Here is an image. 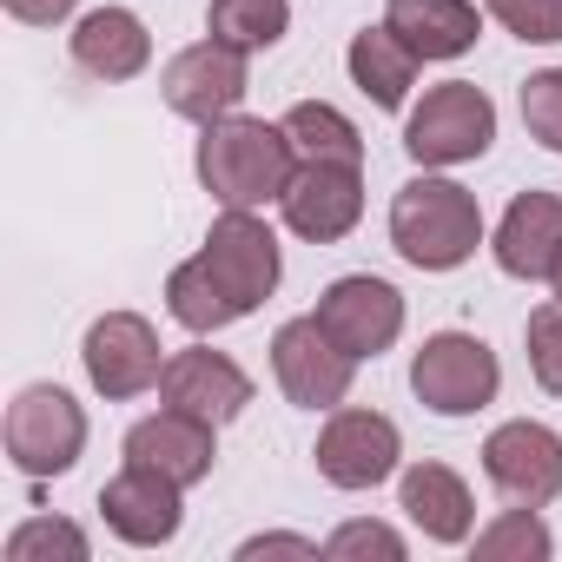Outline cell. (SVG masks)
Here are the masks:
<instances>
[{
    "instance_id": "obj_1",
    "label": "cell",
    "mask_w": 562,
    "mask_h": 562,
    "mask_svg": "<svg viewBox=\"0 0 562 562\" xmlns=\"http://www.w3.org/2000/svg\"><path fill=\"white\" fill-rule=\"evenodd\" d=\"M299 172V153H292V133L285 120H245V113H225L199 133V186L225 205V212H258L271 199H285Z\"/></svg>"
},
{
    "instance_id": "obj_2",
    "label": "cell",
    "mask_w": 562,
    "mask_h": 562,
    "mask_svg": "<svg viewBox=\"0 0 562 562\" xmlns=\"http://www.w3.org/2000/svg\"><path fill=\"white\" fill-rule=\"evenodd\" d=\"M391 245H397L404 265H417V271H457V265L476 258V245H483V205H476V192L457 186V179L417 172V179L397 186V199H391Z\"/></svg>"
},
{
    "instance_id": "obj_3",
    "label": "cell",
    "mask_w": 562,
    "mask_h": 562,
    "mask_svg": "<svg viewBox=\"0 0 562 562\" xmlns=\"http://www.w3.org/2000/svg\"><path fill=\"white\" fill-rule=\"evenodd\" d=\"M490 139H496V106H490V93L470 87V80L430 87V93L411 106V120H404V153H411L417 166H463V159H483Z\"/></svg>"
},
{
    "instance_id": "obj_4",
    "label": "cell",
    "mask_w": 562,
    "mask_h": 562,
    "mask_svg": "<svg viewBox=\"0 0 562 562\" xmlns=\"http://www.w3.org/2000/svg\"><path fill=\"white\" fill-rule=\"evenodd\" d=\"M411 391H417V404L437 411V417H476L483 404H496L503 364H496V351H490L483 338H470V331H437V338H424V351L411 358Z\"/></svg>"
},
{
    "instance_id": "obj_5",
    "label": "cell",
    "mask_w": 562,
    "mask_h": 562,
    "mask_svg": "<svg viewBox=\"0 0 562 562\" xmlns=\"http://www.w3.org/2000/svg\"><path fill=\"white\" fill-rule=\"evenodd\" d=\"M199 265L212 271V285L225 292V305L245 318L258 312L271 292H278V271H285V258H278V238L258 212H225L212 218L205 245H199Z\"/></svg>"
},
{
    "instance_id": "obj_6",
    "label": "cell",
    "mask_w": 562,
    "mask_h": 562,
    "mask_svg": "<svg viewBox=\"0 0 562 562\" xmlns=\"http://www.w3.org/2000/svg\"><path fill=\"white\" fill-rule=\"evenodd\" d=\"M87 450V411L60 384H27L8 404V457L27 476H67Z\"/></svg>"
},
{
    "instance_id": "obj_7",
    "label": "cell",
    "mask_w": 562,
    "mask_h": 562,
    "mask_svg": "<svg viewBox=\"0 0 562 562\" xmlns=\"http://www.w3.org/2000/svg\"><path fill=\"white\" fill-rule=\"evenodd\" d=\"M271 371H278V391H285L299 411H338L351 397L358 358L318 318H292V325H278V338H271Z\"/></svg>"
},
{
    "instance_id": "obj_8",
    "label": "cell",
    "mask_w": 562,
    "mask_h": 562,
    "mask_svg": "<svg viewBox=\"0 0 562 562\" xmlns=\"http://www.w3.org/2000/svg\"><path fill=\"white\" fill-rule=\"evenodd\" d=\"M483 476L496 483L503 503L542 509V503L562 496V437L549 424H536V417H509L483 443Z\"/></svg>"
},
{
    "instance_id": "obj_9",
    "label": "cell",
    "mask_w": 562,
    "mask_h": 562,
    "mask_svg": "<svg viewBox=\"0 0 562 562\" xmlns=\"http://www.w3.org/2000/svg\"><path fill=\"white\" fill-rule=\"evenodd\" d=\"M80 364H87L93 391L113 397V404L146 397V391L159 384V371H166L159 331H153L139 312H106V318H93V325H87V345H80Z\"/></svg>"
},
{
    "instance_id": "obj_10",
    "label": "cell",
    "mask_w": 562,
    "mask_h": 562,
    "mask_svg": "<svg viewBox=\"0 0 562 562\" xmlns=\"http://www.w3.org/2000/svg\"><path fill=\"white\" fill-rule=\"evenodd\" d=\"M312 318L364 364V358H378V351L397 345V331H404V292L391 285V278L351 271V278H331V285H325V299H318Z\"/></svg>"
},
{
    "instance_id": "obj_11",
    "label": "cell",
    "mask_w": 562,
    "mask_h": 562,
    "mask_svg": "<svg viewBox=\"0 0 562 562\" xmlns=\"http://www.w3.org/2000/svg\"><path fill=\"white\" fill-rule=\"evenodd\" d=\"M159 93H166V106H172L179 120L212 126V120L238 113V100L251 93V74H245V54H238V47H225V41H199V47H186V54L166 60Z\"/></svg>"
},
{
    "instance_id": "obj_12",
    "label": "cell",
    "mask_w": 562,
    "mask_h": 562,
    "mask_svg": "<svg viewBox=\"0 0 562 562\" xmlns=\"http://www.w3.org/2000/svg\"><path fill=\"white\" fill-rule=\"evenodd\" d=\"M318 476L325 483H338V490H378L391 470H397V457H404V437H397V424L384 417V411H331L325 417V430H318Z\"/></svg>"
},
{
    "instance_id": "obj_13",
    "label": "cell",
    "mask_w": 562,
    "mask_h": 562,
    "mask_svg": "<svg viewBox=\"0 0 562 562\" xmlns=\"http://www.w3.org/2000/svg\"><path fill=\"white\" fill-rule=\"evenodd\" d=\"M285 225L312 245H338L358 232L364 218V166H325V159H305L285 186Z\"/></svg>"
},
{
    "instance_id": "obj_14",
    "label": "cell",
    "mask_w": 562,
    "mask_h": 562,
    "mask_svg": "<svg viewBox=\"0 0 562 562\" xmlns=\"http://www.w3.org/2000/svg\"><path fill=\"white\" fill-rule=\"evenodd\" d=\"M186 483H172V476H159V470H146V463H126L106 490H100V516H106V529L120 536V542H133V549H159V542H172L179 536V522H186Z\"/></svg>"
},
{
    "instance_id": "obj_15",
    "label": "cell",
    "mask_w": 562,
    "mask_h": 562,
    "mask_svg": "<svg viewBox=\"0 0 562 562\" xmlns=\"http://www.w3.org/2000/svg\"><path fill=\"white\" fill-rule=\"evenodd\" d=\"M159 397H166L172 411L205 417V424H232V417L251 404V378H245L225 351L192 345V351H172V358H166V371H159Z\"/></svg>"
},
{
    "instance_id": "obj_16",
    "label": "cell",
    "mask_w": 562,
    "mask_h": 562,
    "mask_svg": "<svg viewBox=\"0 0 562 562\" xmlns=\"http://www.w3.org/2000/svg\"><path fill=\"white\" fill-rule=\"evenodd\" d=\"M212 430H218V424H205V417L166 404L159 417H139V424L126 430V463H146V470H159V476H172V483L192 490V483H205L212 463H218Z\"/></svg>"
},
{
    "instance_id": "obj_17",
    "label": "cell",
    "mask_w": 562,
    "mask_h": 562,
    "mask_svg": "<svg viewBox=\"0 0 562 562\" xmlns=\"http://www.w3.org/2000/svg\"><path fill=\"white\" fill-rule=\"evenodd\" d=\"M496 265L509 278H522V285H536V278H555L562 265V199L555 192H516L503 225H496Z\"/></svg>"
},
{
    "instance_id": "obj_18",
    "label": "cell",
    "mask_w": 562,
    "mask_h": 562,
    "mask_svg": "<svg viewBox=\"0 0 562 562\" xmlns=\"http://www.w3.org/2000/svg\"><path fill=\"white\" fill-rule=\"evenodd\" d=\"M74 47V67L93 74V80H139L146 60H153V34L133 8H93L80 14V27L67 34Z\"/></svg>"
},
{
    "instance_id": "obj_19",
    "label": "cell",
    "mask_w": 562,
    "mask_h": 562,
    "mask_svg": "<svg viewBox=\"0 0 562 562\" xmlns=\"http://www.w3.org/2000/svg\"><path fill=\"white\" fill-rule=\"evenodd\" d=\"M384 27L417 54V60H457L476 47L483 34V14L470 0H391L384 8Z\"/></svg>"
},
{
    "instance_id": "obj_20",
    "label": "cell",
    "mask_w": 562,
    "mask_h": 562,
    "mask_svg": "<svg viewBox=\"0 0 562 562\" xmlns=\"http://www.w3.org/2000/svg\"><path fill=\"white\" fill-rule=\"evenodd\" d=\"M397 509H404L430 542H463L470 522H476L470 483H463L450 463H411L404 483H397Z\"/></svg>"
},
{
    "instance_id": "obj_21",
    "label": "cell",
    "mask_w": 562,
    "mask_h": 562,
    "mask_svg": "<svg viewBox=\"0 0 562 562\" xmlns=\"http://www.w3.org/2000/svg\"><path fill=\"white\" fill-rule=\"evenodd\" d=\"M351 80H358V93L371 100V106H384V113H397L404 100H411V87H417V54L391 34V27H364L358 41H351Z\"/></svg>"
},
{
    "instance_id": "obj_22",
    "label": "cell",
    "mask_w": 562,
    "mask_h": 562,
    "mask_svg": "<svg viewBox=\"0 0 562 562\" xmlns=\"http://www.w3.org/2000/svg\"><path fill=\"white\" fill-rule=\"evenodd\" d=\"M285 133H292L299 166H305V159H325V166H364V133H358L338 106H325V100H299V106L285 113Z\"/></svg>"
},
{
    "instance_id": "obj_23",
    "label": "cell",
    "mask_w": 562,
    "mask_h": 562,
    "mask_svg": "<svg viewBox=\"0 0 562 562\" xmlns=\"http://www.w3.org/2000/svg\"><path fill=\"white\" fill-rule=\"evenodd\" d=\"M205 27L212 41L238 47V54H258V47H278L292 27V0H212L205 8Z\"/></svg>"
},
{
    "instance_id": "obj_24",
    "label": "cell",
    "mask_w": 562,
    "mask_h": 562,
    "mask_svg": "<svg viewBox=\"0 0 562 562\" xmlns=\"http://www.w3.org/2000/svg\"><path fill=\"white\" fill-rule=\"evenodd\" d=\"M166 312L186 325V331H225V325H238V312L225 305V292L212 285V271L199 265V258H186V265H172V278H166Z\"/></svg>"
},
{
    "instance_id": "obj_25",
    "label": "cell",
    "mask_w": 562,
    "mask_h": 562,
    "mask_svg": "<svg viewBox=\"0 0 562 562\" xmlns=\"http://www.w3.org/2000/svg\"><path fill=\"white\" fill-rule=\"evenodd\" d=\"M549 522L529 503H509L490 529H476V562H549Z\"/></svg>"
},
{
    "instance_id": "obj_26",
    "label": "cell",
    "mask_w": 562,
    "mask_h": 562,
    "mask_svg": "<svg viewBox=\"0 0 562 562\" xmlns=\"http://www.w3.org/2000/svg\"><path fill=\"white\" fill-rule=\"evenodd\" d=\"M522 345H529V378H536L549 397H562V299H549V305L529 312Z\"/></svg>"
},
{
    "instance_id": "obj_27",
    "label": "cell",
    "mask_w": 562,
    "mask_h": 562,
    "mask_svg": "<svg viewBox=\"0 0 562 562\" xmlns=\"http://www.w3.org/2000/svg\"><path fill=\"white\" fill-rule=\"evenodd\" d=\"M34 555H67V562H87V536H80L67 516H27V522L8 536V562H34Z\"/></svg>"
},
{
    "instance_id": "obj_28",
    "label": "cell",
    "mask_w": 562,
    "mask_h": 562,
    "mask_svg": "<svg viewBox=\"0 0 562 562\" xmlns=\"http://www.w3.org/2000/svg\"><path fill=\"white\" fill-rule=\"evenodd\" d=\"M522 126L536 146L562 153V67H542L522 80Z\"/></svg>"
},
{
    "instance_id": "obj_29",
    "label": "cell",
    "mask_w": 562,
    "mask_h": 562,
    "mask_svg": "<svg viewBox=\"0 0 562 562\" xmlns=\"http://www.w3.org/2000/svg\"><path fill=\"white\" fill-rule=\"evenodd\" d=\"M490 14L529 47H555L562 41V0H490Z\"/></svg>"
},
{
    "instance_id": "obj_30",
    "label": "cell",
    "mask_w": 562,
    "mask_h": 562,
    "mask_svg": "<svg viewBox=\"0 0 562 562\" xmlns=\"http://www.w3.org/2000/svg\"><path fill=\"white\" fill-rule=\"evenodd\" d=\"M325 555L351 562V555H384V562H404V536L391 522H345L325 536Z\"/></svg>"
},
{
    "instance_id": "obj_31",
    "label": "cell",
    "mask_w": 562,
    "mask_h": 562,
    "mask_svg": "<svg viewBox=\"0 0 562 562\" xmlns=\"http://www.w3.org/2000/svg\"><path fill=\"white\" fill-rule=\"evenodd\" d=\"M0 8H8L21 27H60V21L80 8V0H0Z\"/></svg>"
},
{
    "instance_id": "obj_32",
    "label": "cell",
    "mask_w": 562,
    "mask_h": 562,
    "mask_svg": "<svg viewBox=\"0 0 562 562\" xmlns=\"http://www.w3.org/2000/svg\"><path fill=\"white\" fill-rule=\"evenodd\" d=\"M251 555H318V542H305V536H251L238 549V562H251Z\"/></svg>"
},
{
    "instance_id": "obj_33",
    "label": "cell",
    "mask_w": 562,
    "mask_h": 562,
    "mask_svg": "<svg viewBox=\"0 0 562 562\" xmlns=\"http://www.w3.org/2000/svg\"><path fill=\"white\" fill-rule=\"evenodd\" d=\"M549 285H555V299H562V265H555V278H549Z\"/></svg>"
}]
</instances>
